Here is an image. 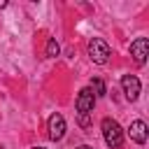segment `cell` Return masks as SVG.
Instances as JSON below:
<instances>
[{"label": "cell", "instance_id": "11", "mask_svg": "<svg viewBox=\"0 0 149 149\" xmlns=\"http://www.w3.org/2000/svg\"><path fill=\"white\" fill-rule=\"evenodd\" d=\"M7 7V0H0V9H5Z\"/></svg>", "mask_w": 149, "mask_h": 149}, {"label": "cell", "instance_id": "4", "mask_svg": "<svg viewBox=\"0 0 149 149\" xmlns=\"http://www.w3.org/2000/svg\"><path fill=\"white\" fill-rule=\"evenodd\" d=\"M130 56L137 65H144L147 63V56H149V40L147 37H137L133 44H130Z\"/></svg>", "mask_w": 149, "mask_h": 149}, {"label": "cell", "instance_id": "12", "mask_svg": "<svg viewBox=\"0 0 149 149\" xmlns=\"http://www.w3.org/2000/svg\"><path fill=\"white\" fill-rule=\"evenodd\" d=\"M77 149H93V147H88V144H81V147H77Z\"/></svg>", "mask_w": 149, "mask_h": 149}, {"label": "cell", "instance_id": "6", "mask_svg": "<svg viewBox=\"0 0 149 149\" xmlns=\"http://www.w3.org/2000/svg\"><path fill=\"white\" fill-rule=\"evenodd\" d=\"M63 135H65V119H63V114H51V119H49V140L58 142V140H63Z\"/></svg>", "mask_w": 149, "mask_h": 149}, {"label": "cell", "instance_id": "3", "mask_svg": "<svg viewBox=\"0 0 149 149\" xmlns=\"http://www.w3.org/2000/svg\"><path fill=\"white\" fill-rule=\"evenodd\" d=\"M93 105H95V93H93L88 86L81 88L79 95H77V102H74L77 112H79V114H91V112H93Z\"/></svg>", "mask_w": 149, "mask_h": 149}, {"label": "cell", "instance_id": "9", "mask_svg": "<svg viewBox=\"0 0 149 149\" xmlns=\"http://www.w3.org/2000/svg\"><path fill=\"white\" fill-rule=\"evenodd\" d=\"M88 88H91V91L95 93V98H98V95H105V93H107V88H105L102 79H98V77H95V79L91 81V86H88Z\"/></svg>", "mask_w": 149, "mask_h": 149}, {"label": "cell", "instance_id": "2", "mask_svg": "<svg viewBox=\"0 0 149 149\" xmlns=\"http://www.w3.org/2000/svg\"><path fill=\"white\" fill-rule=\"evenodd\" d=\"M88 56H91L93 63L105 65V63L109 61V44H107L105 40H100V37H93V40L88 42Z\"/></svg>", "mask_w": 149, "mask_h": 149}, {"label": "cell", "instance_id": "13", "mask_svg": "<svg viewBox=\"0 0 149 149\" xmlns=\"http://www.w3.org/2000/svg\"><path fill=\"white\" fill-rule=\"evenodd\" d=\"M33 149H44V147H33Z\"/></svg>", "mask_w": 149, "mask_h": 149}, {"label": "cell", "instance_id": "1", "mask_svg": "<svg viewBox=\"0 0 149 149\" xmlns=\"http://www.w3.org/2000/svg\"><path fill=\"white\" fill-rule=\"evenodd\" d=\"M102 137H105L109 149H119L123 144V128L119 126V121H114L109 116L102 119Z\"/></svg>", "mask_w": 149, "mask_h": 149}, {"label": "cell", "instance_id": "10", "mask_svg": "<svg viewBox=\"0 0 149 149\" xmlns=\"http://www.w3.org/2000/svg\"><path fill=\"white\" fill-rule=\"evenodd\" d=\"M79 126H88V114H79Z\"/></svg>", "mask_w": 149, "mask_h": 149}, {"label": "cell", "instance_id": "7", "mask_svg": "<svg viewBox=\"0 0 149 149\" xmlns=\"http://www.w3.org/2000/svg\"><path fill=\"white\" fill-rule=\"evenodd\" d=\"M128 135H130V140L133 142H137V144H144L147 142V135H149V130H147V123L144 121H133L130 123V128H128Z\"/></svg>", "mask_w": 149, "mask_h": 149}, {"label": "cell", "instance_id": "5", "mask_svg": "<svg viewBox=\"0 0 149 149\" xmlns=\"http://www.w3.org/2000/svg\"><path fill=\"white\" fill-rule=\"evenodd\" d=\"M121 88H123V93H126V98L133 102V100H137V95H140V79L135 77V74H123L121 77Z\"/></svg>", "mask_w": 149, "mask_h": 149}, {"label": "cell", "instance_id": "8", "mask_svg": "<svg viewBox=\"0 0 149 149\" xmlns=\"http://www.w3.org/2000/svg\"><path fill=\"white\" fill-rule=\"evenodd\" d=\"M58 51H61V47H58L56 37H49V42H47V56H49V58H56Z\"/></svg>", "mask_w": 149, "mask_h": 149}]
</instances>
